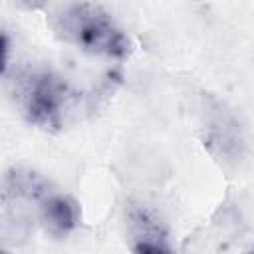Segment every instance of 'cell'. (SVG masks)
<instances>
[{"mask_svg":"<svg viewBox=\"0 0 254 254\" xmlns=\"http://www.w3.org/2000/svg\"><path fill=\"white\" fill-rule=\"evenodd\" d=\"M2 254H10V252H6V250H2Z\"/></svg>","mask_w":254,"mask_h":254,"instance_id":"obj_6","label":"cell"},{"mask_svg":"<svg viewBox=\"0 0 254 254\" xmlns=\"http://www.w3.org/2000/svg\"><path fill=\"white\" fill-rule=\"evenodd\" d=\"M127 234L133 254H177L161 218L143 204L127 208Z\"/></svg>","mask_w":254,"mask_h":254,"instance_id":"obj_3","label":"cell"},{"mask_svg":"<svg viewBox=\"0 0 254 254\" xmlns=\"http://www.w3.org/2000/svg\"><path fill=\"white\" fill-rule=\"evenodd\" d=\"M248 254H254V250H252V252H248Z\"/></svg>","mask_w":254,"mask_h":254,"instance_id":"obj_7","label":"cell"},{"mask_svg":"<svg viewBox=\"0 0 254 254\" xmlns=\"http://www.w3.org/2000/svg\"><path fill=\"white\" fill-rule=\"evenodd\" d=\"M14 97L28 123L44 131H58L79 95L56 71L30 69L14 79Z\"/></svg>","mask_w":254,"mask_h":254,"instance_id":"obj_2","label":"cell"},{"mask_svg":"<svg viewBox=\"0 0 254 254\" xmlns=\"http://www.w3.org/2000/svg\"><path fill=\"white\" fill-rule=\"evenodd\" d=\"M52 190V183L30 169H10L4 177V202L10 204H40Z\"/></svg>","mask_w":254,"mask_h":254,"instance_id":"obj_5","label":"cell"},{"mask_svg":"<svg viewBox=\"0 0 254 254\" xmlns=\"http://www.w3.org/2000/svg\"><path fill=\"white\" fill-rule=\"evenodd\" d=\"M38 218L50 236L65 238L79 224V204L69 194L54 189L38 204Z\"/></svg>","mask_w":254,"mask_h":254,"instance_id":"obj_4","label":"cell"},{"mask_svg":"<svg viewBox=\"0 0 254 254\" xmlns=\"http://www.w3.org/2000/svg\"><path fill=\"white\" fill-rule=\"evenodd\" d=\"M48 22L58 38L93 56L123 60L133 50L127 34L99 4L71 2L56 6Z\"/></svg>","mask_w":254,"mask_h":254,"instance_id":"obj_1","label":"cell"}]
</instances>
